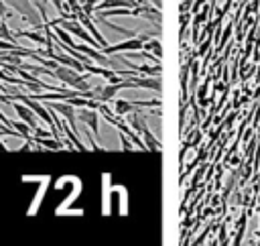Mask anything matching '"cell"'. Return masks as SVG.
<instances>
[{"label":"cell","mask_w":260,"mask_h":246,"mask_svg":"<svg viewBox=\"0 0 260 246\" xmlns=\"http://www.w3.org/2000/svg\"><path fill=\"white\" fill-rule=\"evenodd\" d=\"M140 134H142V138H144V142H146V146H148V152H154V150H160V148H162V144L154 138V134L150 132V128L146 126V122H144V126H142V130H140Z\"/></svg>","instance_id":"obj_10"},{"label":"cell","mask_w":260,"mask_h":246,"mask_svg":"<svg viewBox=\"0 0 260 246\" xmlns=\"http://www.w3.org/2000/svg\"><path fill=\"white\" fill-rule=\"evenodd\" d=\"M0 22H2V16H0Z\"/></svg>","instance_id":"obj_17"},{"label":"cell","mask_w":260,"mask_h":246,"mask_svg":"<svg viewBox=\"0 0 260 246\" xmlns=\"http://www.w3.org/2000/svg\"><path fill=\"white\" fill-rule=\"evenodd\" d=\"M246 211L242 213V218L238 220V234H236V238H234V244H240L242 242V236H244V228H246Z\"/></svg>","instance_id":"obj_12"},{"label":"cell","mask_w":260,"mask_h":246,"mask_svg":"<svg viewBox=\"0 0 260 246\" xmlns=\"http://www.w3.org/2000/svg\"><path fill=\"white\" fill-rule=\"evenodd\" d=\"M120 142H122V150H124V152L132 150V148L136 146V144L130 140V136H128V134H124V132H120Z\"/></svg>","instance_id":"obj_15"},{"label":"cell","mask_w":260,"mask_h":246,"mask_svg":"<svg viewBox=\"0 0 260 246\" xmlns=\"http://www.w3.org/2000/svg\"><path fill=\"white\" fill-rule=\"evenodd\" d=\"M118 73H120L122 79H130L136 89L140 87V89H150V91H156V94L162 91V79H160V75H146V77H140V75L134 73V69H132V71H118Z\"/></svg>","instance_id":"obj_2"},{"label":"cell","mask_w":260,"mask_h":246,"mask_svg":"<svg viewBox=\"0 0 260 246\" xmlns=\"http://www.w3.org/2000/svg\"><path fill=\"white\" fill-rule=\"evenodd\" d=\"M120 6H126V8H138L142 6L140 0H100L95 4V12L98 10H106V8H120Z\"/></svg>","instance_id":"obj_7"},{"label":"cell","mask_w":260,"mask_h":246,"mask_svg":"<svg viewBox=\"0 0 260 246\" xmlns=\"http://www.w3.org/2000/svg\"><path fill=\"white\" fill-rule=\"evenodd\" d=\"M77 118L81 122H85L87 128H91L93 138L98 140L100 138V114H98V110H93V108H81V112L77 114Z\"/></svg>","instance_id":"obj_5"},{"label":"cell","mask_w":260,"mask_h":246,"mask_svg":"<svg viewBox=\"0 0 260 246\" xmlns=\"http://www.w3.org/2000/svg\"><path fill=\"white\" fill-rule=\"evenodd\" d=\"M77 20H79V22H81V24H83L91 35H93V39L102 45V49H104V47H108V41L98 33V28H95V24H93V20H91V14H85V12H83V8H81V10L77 12Z\"/></svg>","instance_id":"obj_6"},{"label":"cell","mask_w":260,"mask_h":246,"mask_svg":"<svg viewBox=\"0 0 260 246\" xmlns=\"http://www.w3.org/2000/svg\"><path fill=\"white\" fill-rule=\"evenodd\" d=\"M10 106L14 108V112L18 114V118H20L22 122H26L30 128H37V126H39V122H37V120H39V116L35 114V110H32L30 106H26V104H24V102H20V100H14Z\"/></svg>","instance_id":"obj_4"},{"label":"cell","mask_w":260,"mask_h":246,"mask_svg":"<svg viewBox=\"0 0 260 246\" xmlns=\"http://www.w3.org/2000/svg\"><path fill=\"white\" fill-rule=\"evenodd\" d=\"M0 16H2V18L10 16V10H8V4H6V0H0Z\"/></svg>","instance_id":"obj_16"},{"label":"cell","mask_w":260,"mask_h":246,"mask_svg":"<svg viewBox=\"0 0 260 246\" xmlns=\"http://www.w3.org/2000/svg\"><path fill=\"white\" fill-rule=\"evenodd\" d=\"M134 71H140V73H144V75H160L162 73V65L160 63H154V65H136V63H130L128 61V57H122Z\"/></svg>","instance_id":"obj_9"},{"label":"cell","mask_w":260,"mask_h":246,"mask_svg":"<svg viewBox=\"0 0 260 246\" xmlns=\"http://www.w3.org/2000/svg\"><path fill=\"white\" fill-rule=\"evenodd\" d=\"M49 108H53L57 114H61V116H65V120L69 122V126L73 128V132L79 136V130H77V122H75V106L73 104H69L67 100H49V102H45Z\"/></svg>","instance_id":"obj_3"},{"label":"cell","mask_w":260,"mask_h":246,"mask_svg":"<svg viewBox=\"0 0 260 246\" xmlns=\"http://www.w3.org/2000/svg\"><path fill=\"white\" fill-rule=\"evenodd\" d=\"M144 49H146V51H150V53H154L158 59L162 57V45H160L158 37H152V39H148V41L144 43Z\"/></svg>","instance_id":"obj_11"},{"label":"cell","mask_w":260,"mask_h":246,"mask_svg":"<svg viewBox=\"0 0 260 246\" xmlns=\"http://www.w3.org/2000/svg\"><path fill=\"white\" fill-rule=\"evenodd\" d=\"M152 37H160V26L156 28V30H152V33H140V35H134V37H130V39H126V41H122V43H116V45H108V47H104L102 51L108 55V57H112V55H116V53H120V51H140V49H144V43L148 41V39H152Z\"/></svg>","instance_id":"obj_1"},{"label":"cell","mask_w":260,"mask_h":246,"mask_svg":"<svg viewBox=\"0 0 260 246\" xmlns=\"http://www.w3.org/2000/svg\"><path fill=\"white\" fill-rule=\"evenodd\" d=\"M0 39H4V41H12V43H16V35L4 24V20L0 22Z\"/></svg>","instance_id":"obj_13"},{"label":"cell","mask_w":260,"mask_h":246,"mask_svg":"<svg viewBox=\"0 0 260 246\" xmlns=\"http://www.w3.org/2000/svg\"><path fill=\"white\" fill-rule=\"evenodd\" d=\"M142 108H136L130 100H114V114L116 116H126V114H132V112H138Z\"/></svg>","instance_id":"obj_8"},{"label":"cell","mask_w":260,"mask_h":246,"mask_svg":"<svg viewBox=\"0 0 260 246\" xmlns=\"http://www.w3.org/2000/svg\"><path fill=\"white\" fill-rule=\"evenodd\" d=\"M232 24H234V20H232ZM232 24H228V28L221 33V39L215 43V45H217V47H215V53H217V51H221V47H223V45H225V41L230 39V35H232Z\"/></svg>","instance_id":"obj_14"}]
</instances>
